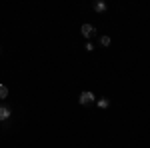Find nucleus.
<instances>
[{"instance_id": "f257e3e1", "label": "nucleus", "mask_w": 150, "mask_h": 148, "mask_svg": "<svg viewBox=\"0 0 150 148\" xmlns=\"http://www.w3.org/2000/svg\"><path fill=\"white\" fill-rule=\"evenodd\" d=\"M78 102H80L82 106H88V104L96 102V96H94V92H90V90H84V92L80 94V98H78Z\"/></svg>"}, {"instance_id": "f03ea898", "label": "nucleus", "mask_w": 150, "mask_h": 148, "mask_svg": "<svg viewBox=\"0 0 150 148\" xmlns=\"http://www.w3.org/2000/svg\"><path fill=\"white\" fill-rule=\"evenodd\" d=\"M80 32H82V36H84L86 40H90V38H94V34H96V28H94L92 24H82Z\"/></svg>"}, {"instance_id": "7ed1b4c3", "label": "nucleus", "mask_w": 150, "mask_h": 148, "mask_svg": "<svg viewBox=\"0 0 150 148\" xmlns=\"http://www.w3.org/2000/svg\"><path fill=\"white\" fill-rule=\"evenodd\" d=\"M8 118H10V108L4 106V104H0V122H6Z\"/></svg>"}, {"instance_id": "20e7f679", "label": "nucleus", "mask_w": 150, "mask_h": 148, "mask_svg": "<svg viewBox=\"0 0 150 148\" xmlns=\"http://www.w3.org/2000/svg\"><path fill=\"white\" fill-rule=\"evenodd\" d=\"M94 12H98V14H102V12H106V8H108V6H106V2H102V0H98V2H94Z\"/></svg>"}, {"instance_id": "39448f33", "label": "nucleus", "mask_w": 150, "mask_h": 148, "mask_svg": "<svg viewBox=\"0 0 150 148\" xmlns=\"http://www.w3.org/2000/svg\"><path fill=\"white\" fill-rule=\"evenodd\" d=\"M96 104H98V108H108V106H110V100H108V98H98V100H96Z\"/></svg>"}, {"instance_id": "423d86ee", "label": "nucleus", "mask_w": 150, "mask_h": 148, "mask_svg": "<svg viewBox=\"0 0 150 148\" xmlns=\"http://www.w3.org/2000/svg\"><path fill=\"white\" fill-rule=\"evenodd\" d=\"M98 42H100V46H110V42H112V38H110V36H106V34H102Z\"/></svg>"}, {"instance_id": "0eeeda50", "label": "nucleus", "mask_w": 150, "mask_h": 148, "mask_svg": "<svg viewBox=\"0 0 150 148\" xmlns=\"http://www.w3.org/2000/svg\"><path fill=\"white\" fill-rule=\"evenodd\" d=\"M8 96V88H6V84H0V100H4Z\"/></svg>"}, {"instance_id": "6e6552de", "label": "nucleus", "mask_w": 150, "mask_h": 148, "mask_svg": "<svg viewBox=\"0 0 150 148\" xmlns=\"http://www.w3.org/2000/svg\"><path fill=\"white\" fill-rule=\"evenodd\" d=\"M84 48H86V50H88V52H92V50H94V46L90 44V42H86V44H84Z\"/></svg>"}, {"instance_id": "1a4fd4ad", "label": "nucleus", "mask_w": 150, "mask_h": 148, "mask_svg": "<svg viewBox=\"0 0 150 148\" xmlns=\"http://www.w3.org/2000/svg\"><path fill=\"white\" fill-rule=\"evenodd\" d=\"M0 52H2V46H0Z\"/></svg>"}]
</instances>
